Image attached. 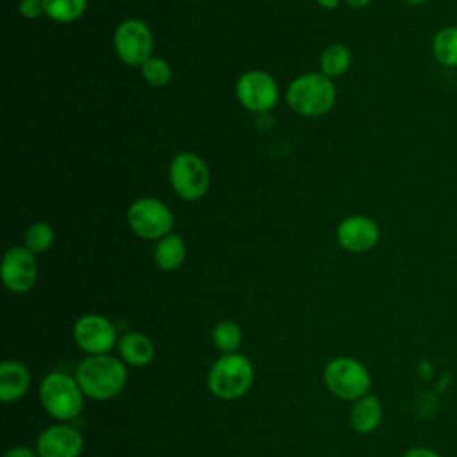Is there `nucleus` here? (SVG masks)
Here are the masks:
<instances>
[{
  "label": "nucleus",
  "mask_w": 457,
  "mask_h": 457,
  "mask_svg": "<svg viewBox=\"0 0 457 457\" xmlns=\"http://www.w3.org/2000/svg\"><path fill=\"white\" fill-rule=\"evenodd\" d=\"M409 5H412V7H420V5H425L427 4V0H405Z\"/></svg>",
  "instance_id": "29"
},
{
  "label": "nucleus",
  "mask_w": 457,
  "mask_h": 457,
  "mask_svg": "<svg viewBox=\"0 0 457 457\" xmlns=\"http://www.w3.org/2000/svg\"><path fill=\"white\" fill-rule=\"evenodd\" d=\"M350 7H353V9H362V7H366L368 4H370V0H345Z\"/></svg>",
  "instance_id": "28"
},
{
  "label": "nucleus",
  "mask_w": 457,
  "mask_h": 457,
  "mask_svg": "<svg viewBox=\"0 0 457 457\" xmlns=\"http://www.w3.org/2000/svg\"><path fill=\"white\" fill-rule=\"evenodd\" d=\"M253 382V368L241 353H225L209 370L207 386L221 400L243 396Z\"/></svg>",
  "instance_id": "4"
},
{
  "label": "nucleus",
  "mask_w": 457,
  "mask_h": 457,
  "mask_svg": "<svg viewBox=\"0 0 457 457\" xmlns=\"http://www.w3.org/2000/svg\"><path fill=\"white\" fill-rule=\"evenodd\" d=\"M129 225L143 239H161L173 227V214L157 198H139L129 207Z\"/></svg>",
  "instance_id": "7"
},
{
  "label": "nucleus",
  "mask_w": 457,
  "mask_h": 457,
  "mask_svg": "<svg viewBox=\"0 0 457 457\" xmlns=\"http://www.w3.org/2000/svg\"><path fill=\"white\" fill-rule=\"evenodd\" d=\"M118 352L121 361H125L130 366H146L154 359V343L139 332L125 334L118 341Z\"/></svg>",
  "instance_id": "16"
},
{
  "label": "nucleus",
  "mask_w": 457,
  "mask_h": 457,
  "mask_svg": "<svg viewBox=\"0 0 457 457\" xmlns=\"http://www.w3.org/2000/svg\"><path fill=\"white\" fill-rule=\"evenodd\" d=\"M212 341L214 346L223 353H236L243 341V332L237 323L234 321H220L212 328Z\"/></svg>",
  "instance_id": "21"
},
{
  "label": "nucleus",
  "mask_w": 457,
  "mask_h": 457,
  "mask_svg": "<svg viewBox=\"0 0 457 457\" xmlns=\"http://www.w3.org/2000/svg\"><path fill=\"white\" fill-rule=\"evenodd\" d=\"M350 62H352V55H350L348 48L343 45L327 46L320 59L321 73L327 77L343 75L350 68Z\"/></svg>",
  "instance_id": "20"
},
{
  "label": "nucleus",
  "mask_w": 457,
  "mask_h": 457,
  "mask_svg": "<svg viewBox=\"0 0 457 457\" xmlns=\"http://www.w3.org/2000/svg\"><path fill=\"white\" fill-rule=\"evenodd\" d=\"M239 104L252 112H266L278 100L277 82L266 71L252 70L239 77L236 86Z\"/></svg>",
  "instance_id": "9"
},
{
  "label": "nucleus",
  "mask_w": 457,
  "mask_h": 457,
  "mask_svg": "<svg viewBox=\"0 0 457 457\" xmlns=\"http://www.w3.org/2000/svg\"><path fill=\"white\" fill-rule=\"evenodd\" d=\"M73 337L80 350L89 355L107 353L116 345L114 325L100 314H86L77 320Z\"/></svg>",
  "instance_id": "10"
},
{
  "label": "nucleus",
  "mask_w": 457,
  "mask_h": 457,
  "mask_svg": "<svg viewBox=\"0 0 457 457\" xmlns=\"http://www.w3.org/2000/svg\"><path fill=\"white\" fill-rule=\"evenodd\" d=\"M323 380L328 391L341 400L362 398L371 384L368 370L352 357L332 359L323 371Z\"/></svg>",
  "instance_id": "5"
},
{
  "label": "nucleus",
  "mask_w": 457,
  "mask_h": 457,
  "mask_svg": "<svg viewBox=\"0 0 457 457\" xmlns=\"http://www.w3.org/2000/svg\"><path fill=\"white\" fill-rule=\"evenodd\" d=\"M287 105L302 116H321L336 102V87L323 73H303L296 77L286 93Z\"/></svg>",
  "instance_id": "2"
},
{
  "label": "nucleus",
  "mask_w": 457,
  "mask_h": 457,
  "mask_svg": "<svg viewBox=\"0 0 457 457\" xmlns=\"http://www.w3.org/2000/svg\"><path fill=\"white\" fill-rule=\"evenodd\" d=\"M54 245V230L45 221H36L25 232V248L32 253H43Z\"/></svg>",
  "instance_id": "22"
},
{
  "label": "nucleus",
  "mask_w": 457,
  "mask_h": 457,
  "mask_svg": "<svg viewBox=\"0 0 457 457\" xmlns=\"http://www.w3.org/2000/svg\"><path fill=\"white\" fill-rule=\"evenodd\" d=\"M337 243L343 250L361 253L371 250L380 237L378 225L368 216H348L337 225Z\"/></svg>",
  "instance_id": "12"
},
{
  "label": "nucleus",
  "mask_w": 457,
  "mask_h": 457,
  "mask_svg": "<svg viewBox=\"0 0 457 457\" xmlns=\"http://www.w3.org/2000/svg\"><path fill=\"white\" fill-rule=\"evenodd\" d=\"M84 393L75 377L52 371L48 373L39 386V398L46 412L55 420H73L80 414L84 405Z\"/></svg>",
  "instance_id": "3"
},
{
  "label": "nucleus",
  "mask_w": 457,
  "mask_h": 457,
  "mask_svg": "<svg viewBox=\"0 0 457 457\" xmlns=\"http://www.w3.org/2000/svg\"><path fill=\"white\" fill-rule=\"evenodd\" d=\"M45 14L57 23H71L79 20L87 5V0H43Z\"/></svg>",
  "instance_id": "19"
},
{
  "label": "nucleus",
  "mask_w": 457,
  "mask_h": 457,
  "mask_svg": "<svg viewBox=\"0 0 457 457\" xmlns=\"http://www.w3.org/2000/svg\"><path fill=\"white\" fill-rule=\"evenodd\" d=\"M141 73H143V79L150 86H155V87L168 84L171 79V68H170L168 61L162 57H150L141 66Z\"/></svg>",
  "instance_id": "23"
},
{
  "label": "nucleus",
  "mask_w": 457,
  "mask_h": 457,
  "mask_svg": "<svg viewBox=\"0 0 457 457\" xmlns=\"http://www.w3.org/2000/svg\"><path fill=\"white\" fill-rule=\"evenodd\" d=\"M432 55L446 68H457V27H443L432 39Z\"/></svg>",
  "instance_id": "18"
},
{
  "label": "nucleus",
  "mask_w": 457,
  "mask_h": 457,
  "mask_svg": "<svg viewBox=\"0 0 457 457\" xmlns=\"http://www.w3.org/2000/svg\"><path fill=\"white\" fill-rule=\"evenodd\" d=\"M20 12L27 20H36L45 12V4L43 0H21Z\"/></svg>",
  "instance_id": "24"
},
{
  "label": "nucleus",
  "mask_w": 457,
  "mask_h": 457,
  "mask_svg": "<svg viewBox=\"0 0 457 457\" xmlns=\"http://www.w3.org/2000/svg\"><path fill=\"white\" fill-rule=\"evenodd\" d=\"M4 457H39V455L37 452H32L27 446H12L4 453Z\"/></svg>",
  "instance_id": "25"
},
{
  "label": "nucleus",
  "mask_w": 457,
  "mask_h": 457,
  "mask_svg": "<svg viewBox=\"0 0 457 457\" xmlns=\"http://www.w3.org/2000/svg\"><path fill=\"white\" fill-rule=\"evenodd\" d=\"M403 457H439V453L430 448H412V450L405 452Z\"/></svg>",
  "instance_id": "26"
},
{
  "label": "nucleus",
  "mask_w": 457,
  "mask_h": 457,
  "mask_svg": "<svg viewBox=\"0 0 457 457\" xmlns=\"http://www.w3.org/2000/svg\"><path fill=\"white\" fill-rule=\"evenodd\" d=\"M170 184L184 200H198L209 187V170L205 162L191 152L179 154L170 164Z\"/></svg>",
  "instance_id": "6"
},
{
  "label": "nucleus",
  "mask_w": 457,
  "mask_h": 457,
  "mask_svg": "<svg viewBox=\"0 0 457 457\" xmlns=\"http://www.w3.org/2000/svg\"><path fill=\"white\" fill-rule=\"evenodd\" d=\"M30 386L29 370L16 361H4L0 364V398L4 403L20 400Z\"/></svg>",
  "instance_id": "14"
},
{
  "label": "nucleus",
  "mask_w": 457,
  "mask_h": 457,
  "mask_svg": "<svg viewBox=\"0 0 457 457\" xmlns=\"http://www.w3.org/2000/svg\"><path fill=\"white\" fill-rule=\"evenodd\" d=\"M82 448V434L70 425L48 427L39 434L36 443L39 457H79Z\"/></svg>",
  "instance_id": "13"
},
{
  "label": "nucleus",
  "mask_w": 457,
  "mask_h": 457,
  "mask_svg": "<svg viewBox=\"0 0 457 457\" xmlns=\"http://www.w3.org/2000/svg\"><path fill=\"white\" fill-rule=\"evenodd\" d=\"M186 259V243L177 234H168L157 241L154 250L155 264L164 271L177 270Z\"/></svg>",
  "instance_id": "17"
},
{
  "label": "nucleus",
  "mask_w": 457,
  "mask_h": 457,
  "mask_svg": "<svg viewBox=\"0 0 457 457\" xmlns=\"http://www.w3.org/2000/svg\"><path fill=\"white\" fill-rule=\"evenodd\" d=\"M316 2H318L321 7H325V9H336L341 0H316Z\"/></svg>",
  "instance_id": "27"
},
{
  "label": "nucleus",
  "mask_w": 457,
  "mask_h": 457,
  "mask_svg": "<svg viewBox=\"0 0 457 457\" xmlns=\"http://www.w3.org/2000/svg\"><path fill=\"white\" fill-rule=\"evenodd\" d=\"M37 278V262L34 253L25 246H12L2 261L4 286L12 293L29 291Z\"/></svg>",
  "instance_id": "11"
},
{
  "label": "nucleus",
  "mask_w": 457,
  "mask_h": 457,
  "mask_svg": "<svg viewBox=\"0 0 457 457\" xmlns=\"http://www.w3.org/2000/svg\"><path fill=\"white\" fill-rule=\"evenodd\" d=\"M382 420V405L375 395H364L355 400L350 411V423L361 434L373 432Z\"/></svg>",
  "instance_id": "15"
},
{
  "label": "nucleus",
  "mask_w": 457,
  "mask_h": 457,
  "mask_svg": "<svg viewBox=\"0 0 457 457\" xmlns=\"http://www.w3.org/2000/svg\"><path fill=\"white\" fill-rule=\"evenodd\" d=\"M75 378L82 393L93 400H109L127 384L125 364L109 355H89L75 370Z\"/></svg>",
  "instance_id": "1"
},
{
  "label": "nucleus",
  "mask_w": 457,
  "mask_h": 457,
  "mask_svg": "<svg viewBox=\"0 0 457 457\" xmlns=\"http://www.w3.org/2000/svg\"><path fill=\"white\" fill-rule=\"evenodd\" d=\"M152 32L141 20H123L114 30L116 54L129 66H143L152 57Z\"/></svg>",
  "instance_id": "8"
}]
</instances>
